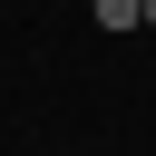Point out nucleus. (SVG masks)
<instances>
[{"instance_id":"1","label":"nucleus","mask_w":156,"mask_h":156,"mask_svg":"<svg viewBox=\"0 0 156 156\" xmlns=\"http://www.w3.org/2000/svg\"><path fill=\"white\" fill-rule=\"evenodd\" d=\"M98 10V29H146V0H88Z\"/></svg>"}]
</instances>
